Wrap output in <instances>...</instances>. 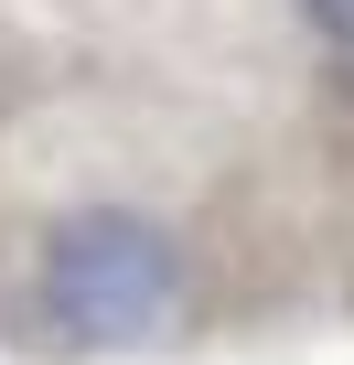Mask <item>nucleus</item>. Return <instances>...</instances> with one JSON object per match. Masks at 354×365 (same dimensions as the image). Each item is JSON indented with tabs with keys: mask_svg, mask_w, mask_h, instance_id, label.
Returning a JSON list of instances; mask_svg holds the SVG:
<instances>
[{
	"mask_svg": "<svg viewBox=\"0 0 354 365\" xmlns=\"http://www.w3.org/2000/svg\"><path fill=\"white\" fill-rule=\"evenodd\" d=\"M301 11H311V33H322V43H343V54H354V0H301Z\"/></svg>",
	"mask_w": 354,
	"mask_h": 365,
	"instance_id": "nucleus-2",
	"label": "nucleus"
},
{
	"mask_svg": "<svg viewBox=\"0 0 354 365\" xmlns=\"http://www.w3.org/2000/svg\"><path fill=\"white\" fill-rule=\"evenodd\" d=\"M33 301H43V322L76 333V344H140V333H161L172 301H183V247H172V226H150V215H129V205L65 215L54 247H43Z\"/></svg>",
	"mask_w": 354,
	"mask_h": 365,
	"instance_id": "nucleus-1",
	"label": "nucleus"
}]
</instances>
